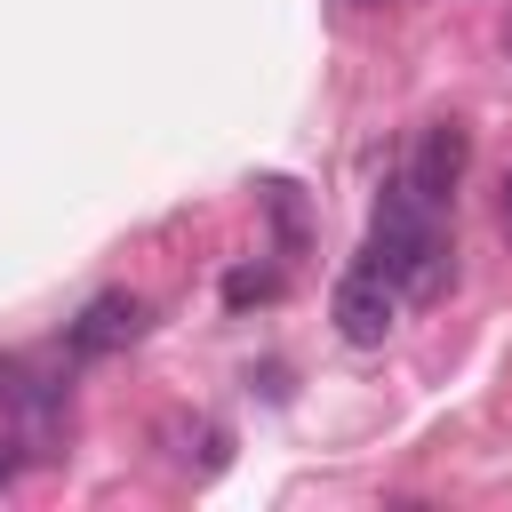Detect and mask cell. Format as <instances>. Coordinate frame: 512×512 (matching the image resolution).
I'll return each instance as SVG.
<instances>
[{
    "label": "cell",
    "instance_id": "obj_1",
    "mask_svg": "<svg viewBox=\"0 0 512 512\" xmlns=\"http://www.w3.org/2000/svg\"><path fill=\"white\" fill-rule=\"evenodd\" d=\"M368 264H376L408 304H432V296H448V280H456V248H448V232H440V200H424L408 176H392L384 200H376V216H368Z\"/></svg>",
    "mask_w": 512,
    "mask_h": 512
},
{
    "label": "cell",
    "instance_id": "obj_2",
    "mask_svg": "<svg viewBox=\"0 0 512 512\" xmlns=\"http://www.w3.org/2000/svg\"><path fill=\"white\" fill-rule=\"evenodd\" d=\"M0 424L16 432L24 456H64V432H72L64 384L40 368H0Z\"/></svg>",
    "mask_w": 512,
    "mask_h": 512
},
{
    "label": "cell",
    "instance_id": "obj_3",
    "mask_svg": "<svg viewBox=\"0 0 512 512\" xmlns=\"http://www.w3.org/2000/svg\"><path fill=\"white\" fill-rule=\"evenodd\" d=\"M328 320H336V336H344V344L376 352V344L400 328V288H392L376 264H352V272L328 288Z\"/></svg>",
    "mask_w": 512,
    "mask_h": 512
},
{
    "label": "cell",
    "instance_id": "obj_4",
    "mask_svg": "<svg viewBox=\"0 0 512 512\" xmlns=\"http://www.w3.org/2000/svg\"><path fill=\"white\" fill-rule=\"evenodd\" d=\"M144 336V296H128V288H104V296H88L80 312H72V328H64V352L72 360H112V352H128Z\"/></svg>",
    "mask_w": 512,
    "mask_h": 512
},
{
    "label": "cell",
    "instance_id": "obj_5",
    "mask_svg": "<svg viewBox=\"0 0 512 512\" xmlns=\"http://www.w3.org/2000/svg\"><path fill=\"white\" fill-rule=\"evenodd\" d=\"M464 160H472V136L456 128V120H424L416 128V144H408V160H400V176L424 192V200H456V184H464Z\"/></svg>",
    "mask_w": 512,
    "mask_h": 512
},
{
    "label": "cell",
    "instance_id": "obj_6",
    "mask_svg": "<svg viewBox=\"0 0 512 512\" xmlns=\"http://www.w3.org/2000/svg\"><path fill=\"white\" fill-rule=\"evenodd\" d=\"M280 296V272H264V264H240V272H224V304L232 312H248V304H272Z\"/></svg>",
    "mask_w": 512,
    "mask_h": 512
},
{
    "label": "cell",
    "instance_id": "obj_7",
    "mask_svg": "<svg viewBox=\"0 0 512 512\" xmlns=\"http://www.w3.org/2000/svg\"><path fill=\"white\" fill-rule=\"evenodd\" d=\"M16 464H24V448H16V432H8V424H0V488H8V480H16Z\"/></svg>",
    "mask_w": 512,
    "mask_h": 512
},
{
    "label": "cell",
    "instance_id": "obj_8",
    "mask_svg": "<svg viewBox=\"0 0 512 512\" xmlns=\"http://www.w3.org/2000/svg\"><path fill=\"white\" fill-rule=\"evenodd\" d=\"M504 224H512V176H504Z\"/></svg>",
    "mask_w": 512,
    "mask_h": 512
},
{
    "label": "cell",
    "instance_id": "obj_9",
    "mask_svg": "<svg viewBox=\"0 0 512 512\" xmlns=\"http://www.w3.org/2000/svg\"><path fill=\"white\" fill-rule=\"evenodd\" d=\"M344 8H392V0H344Z\"/></svg>",
    "mask_w": 512,
    "mask_h": 512
},
{
    "label": "cell",
    "instance_id": "obj_10",
    "mask_svg": "<svg viewBox=\"0 0 512 512\" xmlns=\"http://www.w3.org/2000/svg\"><path fill=\"white\" fill-rule=\"evenodd\" d=\"M504 48H512V32H504Z\"/></svg>",
    "mask_w": 512,
    "mask_h": 512
}]
</instances>
